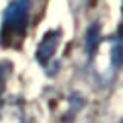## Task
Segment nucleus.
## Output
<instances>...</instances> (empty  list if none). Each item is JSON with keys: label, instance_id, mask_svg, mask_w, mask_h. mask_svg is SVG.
<instances>
[{"label": "nucleus", "instance_id": "nucleus-7", "mask_svg": "<svg viewBox=\"0 0 123 123\" xmlns=\"http://www.w3.org/2000/svg\"><path fill=\"white\" fill-rule=\"evenodd\" d=\"M121 123H123V121H121Z\"/></svg>", "mask_w": 123, "mask_h": 123}, {"label": "nucleus", "instance_id": "nucleus-4", "mask_svg": "<svg viewBox=\"0 0 123 123\" xmlns=\"http://www.w3.org/2000/svg\"><path fill=\"white\" fill-rule=\"evenodd\" d=\"M110 54H112L114 65L123 67V30H119V34L112 39V43H110Z\"/></svg>", "mask_w": 123, "mask_h": 123}, {"label": "nucleus", "instance_id": "nucleus-3", "mask_svg": "<svg viewBox=\"0 0 123 123\" xmlns=\"http://www.w3.org/2000/svg\"><path fill=\"white\" fill-rule=\"evenodd\" d=\"M101 45V26L99 23H93L88 30H86L84 36V50L88 56H93L97 52V49Z\"/></svg>", "mask_w": 123, "mask_h": 123}, {"label": "nucleus", "instance_id": "nucleus-2", "mask_svg": "<svg viewBox=\"0 0 123 123\" xmlns=\"http://www.w3.org/2000/svg\"><path fill=\"white\" fill-rule=\"evenodd\" d=\"M60 39H62V32L60 30H49L41 37L37 49H36V60L41 65H47L49 62L54 58V54L60 47Z\"/></svg>", "mask_w": 123, "mask_h": 123}, {"label": "nucleus", "instance_id": "nucleus-6", "mask_svg": "<svg viewBox=\"0 0 123 123\" xmlns=\"http://www.w3.org/2000/svg\"><path fill=\"white\" fill-rule=\"evenodd\" d=\"M69 2V8L75 11V13H78L80 9H82V6L86 4V0H67Z\"/></svg>", "mask_w": 123, "mask_h": 123}, {"label": "nucleus", "instance_id": "nucleus-1", "mask_svg": "<svg viewBox=\"0 0 123 123\" xmlns=\"http://www.w3.org/2000/svg\"><path fill=\"white\" fill-rule=\"evenodd\" d=\"M28 17H30V0H11L8 4L2 17V36H0L4 47L21 39L26 34Z\"/></svg>", "mask_w": 123, "mask_h": 123}, {"label": "nucleus", "instance_id": "nucleus-5", "mask_svg": "<svg viewBox=\"0 0 123 123\" xmlns=\"http://www.w3.org/2000/svg\"><path fill=\"white\" fill-rule=\"evenodd\" d=\"M11 69H13V65H11L9 62H0V93H2L9 75H11Z\"/></svg>", "mask_w": 123, "mask_h": 123}]
</instances>
